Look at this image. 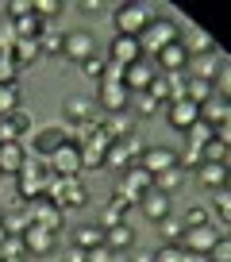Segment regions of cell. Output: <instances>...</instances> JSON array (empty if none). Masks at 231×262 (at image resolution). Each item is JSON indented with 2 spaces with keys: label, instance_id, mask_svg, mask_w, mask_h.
Wrapping results in <instances>:
<instances>
[{
  "label": "cell",
  "instance_id": "cell-25",
  "mask_svg": "<svg viewBox=\"0 0 231 262\" xmlns=\"http://www.w3.org/2000/svg\"><path fill=\"white\" fill-rule=\"evenodd\" d=\"M27 228H31V208L19 201V205H12L8 212H4V231H8V235H24Z\"/></svg>",
  "mask_w": 231,
  "mask_h": 262
},
{
  "label": "cell",
  "instance_id": "cell-17",
  "mask_svg": "<svg viewBox=\"0 0 231 262\" xmlns=\"http://www.w3.org/2000/svg\"><path fill=\"white\" fill-rule=\"evenodd\" d=\"M139 58H143L139 39H127V35H112V47H108V62H112V66L127 70V66H135Z\"/></svg>",
  "mask_w": 231,
  "mask_h": 262
},
{
  "label": "cell",
  "instance_id": "cell-16",
  "mask_svg": "<svg viewBox=\"0 0 231 262\" xmlns=\"http://www.w3.org/2000/svg\"><path fill=\"white\" fill-rule=\"evenodd\" d=\"M24 247H27V258H47V254L58 251V235L47 228H39V224H31V228L24 231Z\"/></svg>",
  "mask_w": 231,
  "mask_h": 262
},
{
  "label": "cell",
  "instance_id": "cell-47",
  "mask_svg": "<svg viewBox=\"0 0 231 262\" xmlns=\"http://www.w3.org/2000/svg\"><path fill=\"white\" fill-rule=\"evenodd\" d=\"M66 262H89V251H81V247H74V243H70V251H66Z\"/></svg>",
  "mask_w": 231,
  "mask_h": 262
},
{
  "label": "cell",
  "instance_id": "cell-29",
  "mask_svg": "<svg viewBox=\"0 0 231 262\" xmlns=\"http://www.w3.org/2000/svg\"><path fill=\"white\" fill-rule=\"evenodd\" d=\"M185 97H189L193 104H204V100L216 97V89H212V81H200V77H189V74H185Z\"/></svg>",
  "mask_w": 231,
  "mask_h": 262
},
{
  "label": "cell",
  "instance_id": "cell-18",
  "mask_svg": "<svg viewBox=\"0 0 231 262\" xmlns=\"http://www.w3.org/2000/svg\"><path fill=\"white\" fill-rule=\"evenodd\" d=\"M31 127H35V123H31V112H27V108L0 116V143H24V135Z\"/></svg>",
  "mask_w": 231,
  "mask_h": 262
},
{
  "label": "cell",
  "instance_id": "cell-36",
  "mask_svg": "<svg viewBox=\"0 0 231 262\" xmlns=\"http://www.w3.org/2000/svg\"><path fill=\"white\" fill-rule=\"evenodd\" d=\"M108 66H112V62H108V58H100V54H93L89 58V62H81V74L85 77H89V81H104V77H108Z\"/></svg>",
  "mask_w": 231,
  "mask_h": 262
},
{
  "label": "cell",
  "instance_id": "cell-56",
  "mask_svg": "<svg viewBox=\"0 0 231 262\" xmlns=\"http://www.w3.org/2000/svg\"><path fill=\"white\" fill-rule=\"evenodd\" d=\"M0 262H31V258H0Z\"/></svg>",
  "mask_w": 231,
  "mask_h": 262
},
{
  "label": "cell",
  "instance_id": "cell-10",
  "mask_svg": "<svg viewBox=\"0 0 231 262\" xmlns=\"http://www.w3.org/2000/svg\"><path fill=\"white\" fill-rule=\"evenodd\" d=\"M139 155H143V139H139V131H135V135L115 139L112 147H108V166H112V170H131V166L139 162Z\"/></svg>",
  "mask_w": 231,
  "mask_h": 262
},
{
  "label": "cell",
  "instance_id": "cell-11",
  "mask_svg": "<svg viewBox=\"0 0 231 262\" xmlns=\"http://www.w3.org/2000/svg\"><path fill=\"white\" fill-rule=\"evenodd\" d=\"M47 166H50V173H58V178H77V173H81V147H77L74 139L62 143V147L47 158Z\"/></svg>",
  "mask_w": 231,
  "mask_h": 262
},
{
  "label": "cell",
  "instance_id": "cell-46",
  "mask_svg": "<svg viewBox=\"0 0 231 262\" xmlns=\"http://www.w3.org/2000/svg\"><path fill=\"white\" fill-rule=\"evenodd\" d=\"M212 262H231V235H223L212 251Z\"/></svg>",
  "mask_w": 231,
  "mask_h": 262
},
{
  "label": "cell",
  "instance_id": "cell-7",
  "mask_svg": "<svg viewBox=\"0 0 231 262\" xmlns=\"http://www.w3.org/2000/svg\"><path fill=\"white\" fill-rule=\"evenodd\" d=\"M97 54V39H93V31H85V27H77V31H66V39H62V58L66 62H89V58Z\"/></svg>",
  "mask_w": 231,
  "mask_h": 262
},
{
  "label": "cell",
  "instance_id": "cell-43",
  "mask_svg": "<svg viewBox=\"0 0 231 262\" xmlns=\"http://www.w3.org/2000/svg\"><path fill=\"white\" fill-rule=\"evenodd\" d=\"M150 254H154V262H181V247H173V243H162V247H158V251H150Z\"/></svg>",
  "mask_w": 231,
  "mask_h": 262
},
{
  "label": "cell",
  "instance_id": "cell-45",
  "mask_svg": "<svg viewBox=\"0 0 231 262\" xmlns=\"http://www.w3.org/2000/svg\"><path fill=\"white\" fill-rule=\"evenodd\" d=\"M200 155H204V162H223V155H227V147H223L220 139H212V143H208L204 150H200Z\"/></svg>",
  "mask_w": 231,
  "mask_h": 262
},
{
  "label": "cell",
  "instance_id": "cell-26",
  "mask_svg": "<svg viewBox=\"0 0 231 262\" xmlns=\"http://www.w3.org/2000/svg\"><path fill=\"white\" fill-rule=\"evenodd\" d=\"M74 247H81V251L104 247V228H97V224H77L74 228Z\"/></svg>",
  "mask_w": 231,
  "mask_h": 262
},
{
  "label": "cell",
  "instance_id": "cell-35",
  "mask_svg": "<svg viewBox=\"0 0 231 262\" xmlns=\"http://www.w3.org/2000/svg\"><path fill=\"white\" fill-rule=\"evenodd\" d=\"M31 12H35V16H39L42 24L50 27V19H58L62 12H66V4H62V0H35V4H31Z\"/></svg>",
  "mask_w": 231,
  "mask_h": 262
},
{
  "label": "cell",
  "instance_id": "cell-22",
  "mask_svg": "<svg viewBox=\"0 0 231 262\" xmlns=\"http://www.w3.org/2000/svg\"><path fill=\"white\" fill-rule=\"evenodd\" d=\"M220 70H223V58H220V50H216V54H197V58H189V70H185V74H189V77H200V81H216V77H220Z\"/></svg>",
  "mask_w": 231,
  "mask_h": 262
},
{
  "label": "cell",
  "instance_id": "cell-41",
  "mask_svg": "<svg viewBox=\"0 0 231 262\" xmlns=\"http://www.w3.org/2000/svg\"><path fill=\"white\" fill-rule=\"evenodd\" d=\"M0 258H27V247H24V235H8V243L0 247Z\"/></svg>",
  "mask_w": 231,
  "mask_h": 262
},
{
  "label": "cell",
  "instance_id": "cell-5",
  "mask_svg": "<svg viewBox=\"0 0 231 262\" xmlns=\"http://www.w3.org/2000/svg\"><path fill=\"white\" fill-rule=\"evenodd\" d=\"M70 139H74V135H70L66 123H62V127H39V131L31 135V147H27V155H31V158H42V162H47V158L54 155L62 143H70Z\"/></svg>",
  "mask_w": 231,
  "mask_h": 262
},
{
  "label": "cell",
  "instance_id": "cell-19",
  "mask_svg": "<svg viewBox=\"0 0 231 262\" xmlns=\"http://www.w3.org/2000/svg\"><path fill=\"white\" fill-rule=\"evenodd\" d=\"M154 77H158V66L150 62V58H139L135 66H127V70H124V85H127V93H147Z\"/></svg>",
  "mask_w": 231,
  "mask_h": 262
},
{
  "label": "cell",
  "instance_id": "cell-51",
  "mask_svg": "<svg viewBox=\"0 0 231 262\" xmlns=\"http://www.w3.org/2000/svg\"><path fill=\"white\" fill-rule=\"evenodd\" d=\"M181 251H185V247H181ZM181 262H212V258H208V254H193V251H185V254H181Z\"/></svg>",
  "mask_w": 231,
  "mask_h": 262
},
{
  "label": "cell",
  "instance_id": "cell-58",
  "mask_svg": "<svg viewBox=\"0 0 231 262\" xmlns=\"http://www.w3.org/2000/svg\"><path fill=\"white\" fill-rule=\"evenodd\" d=\"M0 224H4V208H0Z\"/></svg>",
  "mask_w": 231,
  "mask_h": 262
},
{
  "label": "cell",
  "instance_id": "cell-57",
  "mask_svg": "<svg viewBox=\"0 0 231 262\" xmlns=\"http://www.w3.org/2000/svg\"><path fill=\"white\" fill-rule=\"evenodd\" d=\"M223 189H227V193H231V170H227V185H223Z\"/></svg>",
  "mask_w": 231,
  "mask_h": 262
},
{
  "label": "cell",
  "instance_id": "cell-21",
  "mask_svg": "<svg viewBox=\"0 0 231 262\" xmlns=\"http://www.w3.org/2000/svg\"><path fill=\"white\" fill-rule=\"evenodd\" d=\"M193 181H197L200 189H208V193H220V189L227 185V166L223 162H200L197 170H193Z\"/></svg>",
  "mask_w": 231,
  "mask_h": 262
},
{
  "label": "cell",
  "instance_id": "cell-44",
  "mask_svg": "<svg viewBox=\"0 0 231 262\" xmlns=\"http://www.w3.org/2000/svg\"><path fill=\"white\" fill-rule=\"evenodd\" d=\"M16 62H12V54H0V85H8V81H16Z\"/></svg>",
  "mask_w": 231,
  "mask_h": 262
},
{
  "label": "cell",
  "instance_id": "cell-50",
  "mask_svg": "<svg viewBox=\"0 0 231 262\" xmlns=\"http://www.w3.org/2000/svg\"><path fill=\"white\" fill-rule=\"evenodd\" d=\"M108 262H135V251H112Z\"/></svg>",
  "mask_w": 231,
  "mask_h": 262
},
{
  "label": "cell",
  "instance_id": "cell-12",
  "mask_svg": "<svg viewBox=\"0 0 231 262\" xmlns=\"http://www.w3.org/2000/svg\"><path fill=\"white\" fill-rule=\"evenodd\" d=\"M27 208H31V224H39V228L54 231V235L66 228V212H62V208H58L50 196H39V201H31Z\"/></svg>",
  "mask_w": 231,
  "mask_h": 262
},
{
  "label": "cell",
  "instance_id": "cell-42",
  "mask_svg": "<svg viewBox=\"0 0 231 262\" xmlns=\"http://www.w3.org/2000/svg\"><path fill=\"white\" fill-rule=\"evenodd\" d=\"M4 16H8V24H16V19L31 16V4H27V0H8V4H4Z\"/></svg>",
  "mask_w": 231,
  "mask_h": 262
},
{
  "label": "cell",
  "instance_id": "cell-33",
  "mask_svg": "<svg viewBox=\"0 0 231 262\" xmlns=\"http://www.w3.org/2000/svg\"><path fill=\"white\" fill-rule=\"evenodd\" d=\"M208 212H216V220H220L223 228H231V193H227V189L212 193V205H208Z\"/></svg>",
  "mask_w": 231,
  "mask_h": 262
},
{
  "label": "cell",
  "instance_id": "cell-49",
  "mask_svg": "<svg viewBox=\"0 0 231 262\" xmlns=\"http://www.w3.org/2000/svg\"><path fill=\"white\" fill-rule=\"evenodd\" d=\"M112 258V251L108 247H97V251H89V262H108Z\"/></svg>",
  "mask_w": 231,
  "mask_h": 262
},
{
  "label": "cell",
  "instance_id": "cell-8",
  "mask_svg": "<svg viewBox=\"0 0 231 262\" xmlns=\"http://www.w3.org/2000/svg\"><path fill=\"white\" fill-rule=\"evenodd\" d=\"M154 189V178H150L143 166H131V170H124V178H120V185H115V193L120 196H127L131 205H139L143 196Z\"/></svg>",
  "mask_w": 231,
  "mask_h": 262
},
{
  "label": "cell",
  "instance_id": "cell-31",
  "mask_svg": "<svg viewBox=\"0 0 231 262\" xmlns=\"http://www.w3.org/2000/svg\"><path fill=\"white\" fill-rule=\"evenodd\" d=\"M19 100H24V93H19V81H8V85H0V116H8V112H19Z\"/></svg>",
  "mask_w": 231,
  "mask_h": 262
},
{
  "label": "cell",
  "instance_id": "cell-53",
  "mask_svg": "<svg viewBox=\"0 0 231 262\" xmlns=\"http://www.w3.org/2000/svg\"><path fill=\"white\" fill-rule=\"evenodd\" d=\"M135 262H154V254H150V251H139V247H135Z\"/></svg>",
  "mask_w": 231,
  "mask_h": 262
},
{
  "label": "cell",
  "instance_id": "cell-38",
  "mask_svg": "<svg viewBox=\"0 0 231 262\" xmlns=\"http://www.w3.org/2000/svg\"><path fill=\"white\" fill-rule=\"evenodd\" d=\"M131 104L139 108V116H162V100H154L150 93H131Z\"/></svg>",
  "mask_w": 231,
  "mask_h": 262
},
{
  "label": "cell",
  "instance_id": "cell-2",
  "mask_svg": "<svg viewBox=\"0 0 231 262\" xmlns=\"http://www.w3.org/2000/svg\"><path fill=\"white\" fill-rule=\"evenodd\" d=\"M147 24H150V8H147V4H139V0H124V4H115V12H112V27H115V35L139 39Z\"/></svg>",
  "mask_w": 231,
  "mask_h": 262
},
{
  "label": "cell",
  "instance_id": "cell-20",
  "mask_svg": "<svg viewBox=\"0 0 231 262\" xmlns=\"http://www.w3.org/2000/svg\"><path fill=\"white\" fill-rule=\"evenodd\" d=\"M27 147L24 143H0V178H19L27 166Z\"/></svg>",
  "mask_w": 231,
  "mask_h": 262
},
{
  "label": "cell",
  "instance_id": "cell-48",
  "mask_svg": "<svg viewBox=\"0 0 231 262\" xmlns=\"http://www.w3.org/2000/svg\"><path fill=\"white\" fill-rule=\"evenodd\" d=\"M216 139H220L223 147H231V123H220V127H216Z\"/></svg>",
  "mask_w": 231,
  "mask_h": 262
},
{
  "label": "cell",
  "instance_id": "cell-27",
  "mask_svg": "<svg viewBox=\"0 0 231 262\" xmlns=\"http://www.w3.org/2000/svg\"><path fill=\"white\" fill-rule=\"evenodd\" d=\"M39 58H42L39 39H16V47H12V62H16V70H24V66H35Z\"/></svg>",
  "mask_w": 231,
  "mask_h": 262
},
{
  "label": "cell",
  "instance_id": "cell-37",
  "mask_svg": "<svg viewBox=\"0 0 231 262\" xmlns=\"http://www.w3.org/2000/svg\"><path fill=\"white\" fill-rule=\"evenodd\" d=\"M185 139H189V147H197V150H204V147H208V143H212V139H216V127H212V123H204V120H200V123H197V127H193V131H189V135H185Z\"/></svg>",
  "mask_w": 231,
  "mask_h": 262
},
{
  "label": "cell",
  "instance_id": "cell-28",
  "mask_svg": "<svg viewBox=\"0 0 231 262\" xmlns=\"http://www.w3.org/2000/svg\"><path fill=\"white\" fill-rule=\"evenodd\" d=\"M62 39H66V31H62V27H42L39 50H42V54H50V58H62Z\"/></svg>",
  "mask_w": 231,
  "mask_h": 262
},
{
  "label": "cell",
  "instance_id": "cell-4",
  "mask_svg": "<svg viewBox=\"0 0 231 262\" xmlns=\"http://www.w3.org/2000/svg\"><path fill=\"white\" fill-rule=\"evenodd\" d=\"M162 120L170 123L173 131L189 135V131L200 123V104H193L189 97H181V100H173V104H166V108H162Z\"/></svg>",
  "mask_w": 231,
  "mask_h": 262
},
{
  "label": "cell",
  "instance_id": "cell-23",
  "mask_svg": "<svg viewBox=\"0 0 231 262\" xmlns=\"http://www.w3.org/2000/svg\"><path fill=\"white\" fill-rule=\"evenodd\" d=\"M104 247L108 251H135L139 247V231L131 224H115V228L104 231Z\"/></svg>",
  "mask_w": 231,
  "mask_h": 262
},
{
  "label": "cell",
  "instance_id": "cell-13",
  "mask_svg": "<svg viewBox=\"0 0 231 262\" xmlns=\"http://www.w3.org/2000/svg\"><path fill=\"white\" fill-rule=\"evenodd\" d=\"M220 239H223V231L216 228V224H204V228H189V231H185L181 247L193 251V254H208V258H212V251H216Z\"/></svg>",
  "mask_w": 231,
  "mask_h": 262
},
{
  "label": "cell",
  "instance_id": "cell-52",
  "mask_svg": "<svg viewBox=\"0 0 231 262\" xmlns=\"http://www.w3.org/2000/svg\"><path fill=\"white\" fill-rule=\"evenodd\" d=\"M81 8H85V12H104V4H100V0H85Z\"/></svg>",
  "mask_w": 231,
  "mask_h": 262
},
{
  "label": "cell",
  "instance_id": "cell-54",
  "mask_svg": "<svg viewBox=\"0 0 231 262\" xmlns=\"http://www.w3.org/2000/svg\"><path fill=\"white\" fill-rule=\"evenodd\" d=\"M4 243H8V231H4V224H0V247H4Z\"/></svg>",
  "mask_w": 231,
  "mask_h": 262
},
{
  "label": "cell",
  "instance_id": "cell-40",
  "mask_svg": "<svg viewBox=\"0 0 231 262\" xmlns=\"http://www.w3.org/2000/svg\"><path fill=\"white\" fill-rule=\"evenodd\" d=\"M115 224H127V212L124 208H115V205H104V212H100V220H97V228H115Z\"/></svg>",
  "mask_w": 231,
  "mask_h": 262
},
{
  "label": "cell",
  "instance_id": "cell-34",
  "mask_svg": "<svg viewBox=\"0 0 231 262\" xmlns=\"http://www.w3.org/2000/svg\"><path fill=\"white\" fill-rule=\"evenodd\" d=\"M185 224V231L189 228H204V224H212V212H208V205H189L185 212H177Z\"/></svg>",
  "mask_w": 231,
  "mask_h": 262
},
{
  "label": "cell",
  "instance_id": "cell-32",
  "mask_svg": "<svg viewBox=\"0 0 231 262\" xmlns=\"http://www.w3.org/2000/svg\"><path fill=\"white\" fill-rule=\"evenodd\" d=\"M223 116H227V100H223V97H212V100H204V104H200V120L212 123V127H220Z\"/></svg>",
  "mask_w": 231,
  "mask_h": 262
},
{
  "label": "cell",
  "instance_id": "cell-24",
  "mask_svg": "<svg viewBox=\"0 0 231 262\" xmlns=\"http://www.w3.org/2000/svg\"><path fill=\"white\" fill-rule=\"evenodd\" d=\"M189 181H193V178L181 170V166H170L166 173H158V178H154V189H162V193H170V196H173V193H181Z\"/></svg>",
  "mask_w": 231,
  "mask_h": 262
},
{
  "label": "cell",
  "instance_id": "cell-9",
  "mask_svg": "<svg viewBox=\"0 0 231 262\" xmlns=\"http://www.w3.org/2000/svg\"><path fill=\"white\" fill-rule=\"evenodd\" d=\"M135 166H143L150 178H158V173H166L170 166H177V150L166 147V143H150V147H143V155H139Z\"/></svg>",
  "mask_w": 231,
  "mask_h": 262
},
{
  "label": "cell",
  "instance_id": "cell-14",
  "mask_svg": "<svg viewBox=\"0 0 231 262\" xmlns=\"http://www.w3.org/2000/svg\"><path fill=\"white\" fill-rule=\"evenodd\" d=\"M139 212H143V220H150V224L158 228L166 216H173V196L162 193V189H150V193L139 201Z\"/></svg>",
  "mask_w": 231,
  "mask_h": 262
},
{
  "label": "cell",
  "instance_id": "cell-15",
  "mask_svg": "<svg viewBox=\"0 0 231 262\" xmlns=\"http://www.w3.org/2000/svg\"><path fill=\"white\" fill-rule=\"evenodd\" d=\"M154 66H158V74H185L189 70V50H185V42H170V47H162L154 54Z\"/></svg>",
  "mask_w": 231,
  "mask_h": 262
},
{
  "label": "cell",
  "instance_id": "cell-30",
  "mask_svg": "<svg viewBox=\"0 0 231 262\" xmlns=\"http://www.w3.org/2000/svg\"><path fill=\"white\" fill-rule=\"evenodd\" d=\"M158 235H162L166 243L181 247V239H185V224H181V216H177V212H173V216H166V220L158 224Z\"/></svg>",
  "mask_w": 231,
  "mask_h": 262
},
{
  "label": "cell",
  "instance_id": "cell-3",
  "mask_svg": "<svg viewBox=\"0 0 231 262\" xmlns=\"http://www.w3.org/2000/svg\"><path fill=\"white\" fill-rule=\"evenodd\" d=\"M62 116H66V127H70V131L97 123V120H100L97 97H93V93H70V97L62 100Z\"/></svg>",
  "mask_w": 231,
  "mask_h": 262
},
{
  "label": "cell",
  "instance_id": "cell-6",
  "mask_svg": "<svg viewBox=\"0 0 231 262\" xmlns=\"http://www.w3.org/2000/svg\"><path fill=\"white\" fill-rule=\"evenodd\" d=\"M93 97H97V108L108 112V116H120V112L131 108V93H127V85H120V81H100Z\"/></svg>",
  "mask_w": 231,
  "mask_h": 262
},
{
  "label": "cell",
  "instance_id": "cell-55",
  "mask_svg": "<svg viewBox=\"0 0 231 262\" xmlns=\"http://www.w3.org/2000/svg\"><path fill=\"white\" fill-rule=\"evenodd\" d=\"M223 166H227V170H231V147H227V155H223Z\"/></svg>",
  "mask_w": 231,
  "mask_h": 262
},
{
  "label": "cell",
  "instance_id": "cell-1",
  "mask_svg": "<svg viewBox=\"0 0 231 262\" xmlns=\"http://www.w3.org/2000/svg\"><path fill=\"white\" fill-rule=\"evenodd\" d=\"M177 39H181V27L173 24V19H166V16H150V24L143 27V35H139L143 58H154L162 47H170V42H177Z\"/></svg>",
  "mask_w": 231,
  "mask_h": 262
},
{
  "label": "cell",
  "instance_id": "cell-39",
  "mask_svg": "<svg viewBox=\"0 0 231 262\" xmlns=\"http://www.w3.org/2000/svg\"><path fill=\"white\" fill-rule=\"evenodd\" d=\"M212 89H216V97H223L231 104V62L223 58V70H220V77L212 81Z\"/></svg>",
  "mask_w": 231,
  "mask_h": 262
}]
</instances>
